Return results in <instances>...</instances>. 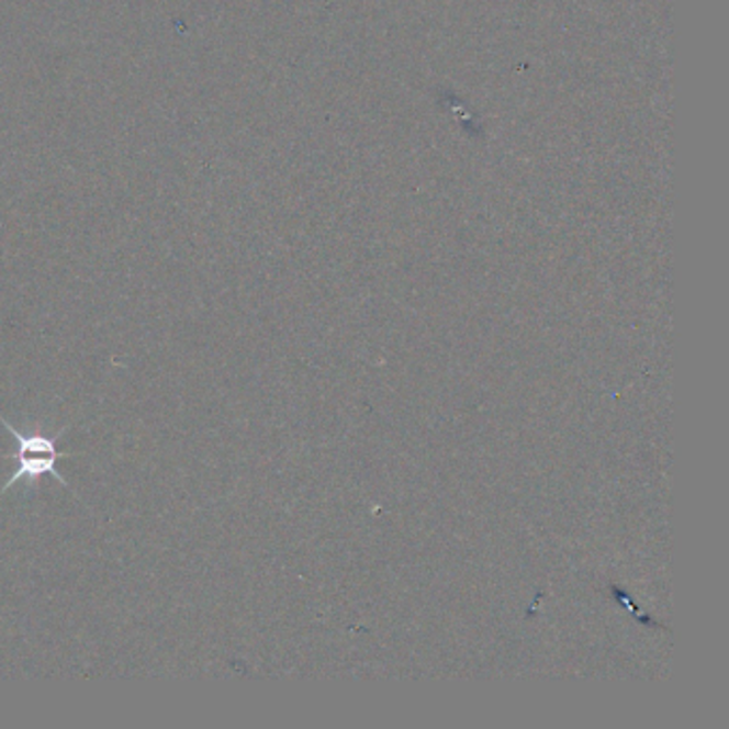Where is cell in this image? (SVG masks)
<instances>
[{
	"label": "cell",
	"instance_id": "cell-2",
	"mask_svg": "<svg viewBox=\"0 0 729 729\" xmlns=\"http://www.w3.org/2000/svg\"><path fill=\"white\" fill-rule=\"evenodd\" d=\"M0 424L11 433V437L15 439V449L11 453H45V456H63V453H69V451H58L56 447V441L67 433V426L60 428L54 437H47L43 435L41 426H35L31 428L29 433L24 430H18L11 422H7L2 415H0Z\"/></svg>",
	"mask_w": 729,
	"mask_h": 729
},
{
	"label": "cell",
	"instance_id": "cell-1",
	"mask_svg": "<svg viewBox=\"0 0 729 729\" xmlns=\"http://www.w3.org/2000/svg\"><path fill=\"white\" fill-rule=\"evenodd\" d=\"M71 456H78V453H63V456H45V453H7L4 458L9 460H15L18 467L11 475V480L0 487V498L2 494H7L11 487L15 486L18 482H26V487L33 490L35 486H40L41 480L45 475L54 478L58 484H63L65 487H69L67 480L58 473L56 469V462L58 460H65V458H71Z\"/></svg>",
	"mask_w": 729,
	"mask_h": 729
}]
</instances>
